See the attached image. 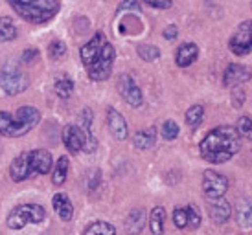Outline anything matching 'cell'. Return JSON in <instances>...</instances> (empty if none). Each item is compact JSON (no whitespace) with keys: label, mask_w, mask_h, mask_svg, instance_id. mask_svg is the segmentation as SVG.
Returning a JSON list of instances; mask_svg holds the SVG:
<instances>
[{"label":"cell","mask_w":252,"mask_h":235,"mask_svg":"<svg viewBox=\"0 0 252 235\" xmlns=\"http://www.w3.org/2000/svg\"><path fill=\"white\" fill-rule=\"evenodd\" d=\"M241 134L232 125L212 129L201 142V156L210 164H224L239 152Z\"/></svg>","instance_id":"cell-1"},{"label":"cell","mask_w":252,"mask_h":235,"mask_svg":"<svg viewBox=\"0 0 252 235\" xmlns=\"http://www.w3.org/2000/svg\"><path fill=\"white\" fill-rule=\"evenodd\" d=\"M41 121V112L35 107H21L15 114L0 111V134L7 138H19L28 134Z\"/></svg>","instance_id":"cell-2"},{"label":"cell","mask_w":252,"mask_h":235,"mask_svg":"<svg viewBox=\"0 0 252 235\" xmlns=\"http://www.w3.org/2000/svg\"><path fill=\"white\" fill-rule=\"evenodd\" d=\"M13 7L15 13H19L26 22L32 24H44L52 21L59 13V0H7Z\"/></svg>","instance_id":"cell-3"},{"label":"cell","mask_w":252,"mask_h":235,"mask_svg":"<svg viewBox=\"0 0 252 235\" xmlns=\"http://www.w3.org/2000/svg\"><path fill=\"white\" fill-rule=\"evenodd\" d=\"M46 219L44 207L39 204H21L13 207L7 215V228L11 230H22L26 224H39Z\"/></svg>","instance_id":"cell-4"},{"label":"cell","mask_w":252,"mask_h":235,"mask_svg":"<svg viewBox=\"0 0 252 235\" xmlns=\"http://www.w3.org/2000/svg\"><path fill=\"white\" fill-rule=\"evenodd\" d=\"M63 144L72 152H94L98 147V142L92 136V132H85L79 125H66L63 129Z\"/></svg>","instance_id":"cell-5"},{"label":"cell","mask_w":252,"mask_h":235,"mask_svg":"<svg viewBox=\"0 0 252 235\" xmlns=\"http://www.w3.org/2000/svg\"><path fill=\"white\" fill-rule=\"evenodd\" d=\"M30 87V77L21 72L19 68H15L13 64L4 66V70L0 72V88L7 96H17Z\"/></svg>","instance_id":"cell-6"},{"label":"cell","mask_w":252,"mask_h":235,"mask_svg":"<svg viewBox=\"0 0 252 235\" xmlns=\"http://www.w3.org/2000/svg\"><path fill=\"white\" fill-rule=\"evenodd\" d=\"M114 57H116V52H114L111 42H107L105 46H103V50H101V54L94 59V62L87 66L89 77H91L92 81H105V79L111 77Z\"/></svg>","instance_id":"cell-7"},{"label":"cell","mask_w":252,"mask_h":235,"mask_svg":"<svg viewBox=\"0 0 252 235\" xmlns=\"http://www.w3.org/2000/svg\"><path fill=\"white\" fill-rule=\"evenodd\" d=\"M230 50L236 56L243 57L252 52V21L241 22L230 37Z\"/></svg>","instance_id":"cell-8"},{"label":"cell","mask_w":252,"mask_h":235,"mask_svg":"<svg viewBox=\"0 0 252 235\" xmlns=\"http://www.w3.org/2000/svg\"><path fill=\"white\" fill-rule=\"evenodd\" d=\"M226 189H228V180H226L224 175L212 171V169L204 171L203 191L206 199H221V197H224Z\"/></svg>","instance_id":"cell-9"},{"label":"cell","mask_w":252,"mask_h":235,"mask_svg":"<svg viewBox=\"0 0 252 235\" xmlns=\"http://www.w3.org/2000/svg\"><path fill=\"white\" fill-rule=\"evenodd\" d=\"M118 92H120V96L124 97L131 107H136V109H138V107H142V103H144L142 90L138 88L136 81H134L129 74H122V76L118 77Z\"/></svg>","instance_id":"cell-10"},{"label":"cell","mask_w":252,"mask_h":235,"mask_svg":"<svg viewBox=\"0 0 252 235\" xmlns=\"http://www.w3.org/2000/svg\"><path fill=\"white\" fill-rule=\"evenodd\" d=\"M252 79V68L245 66V64H238V62H232L226 66L223 74V87L224 88H236L239 85L247 83Z\"/></svg>","instance_id":"cell-11"},{"label":"cell","mask_w":252,"mask_h":235,"mask_svg":"<svg viewBox=\"0 0 252 235\" xmlns=\"http://www.w3.org/2000/svg\"><path fill=\"white\" fill-rule=\"evenodd\" d=\"M9 176H11L13 182H24L30 176H33V173H32V164H30V151L21 152L11 162V166H9Z\"/></svg>","instance_id":"cell-12"},{"label":"cell","mask_w":252,"mask_h":235,"mask_svg":"<svg viewBox=\"0 0 252 235\" xmlns=\"http://www.w3.org/2000/svg\"><path fill=\"white\" fill-rule=\"evenodd\" d=\"M107 39H105V35L101 33V31H98V33L92 37L91 41L85 44L83 48H81V61H83L85 66H89V64H92L94 62V59L101 54V50H103V46L107 44Z\"/></svg>","instance_id":"cell-13"},{"label":"cell","mask_w":252,"mask_h":235,"mask_svg":"<svg viewBox=\"0 0 252 235\" xmlns=\"http://www.w3.org/2000/svg\"><path fill=\"white\" fill-rule=\"evenodd\" d=\"M30 164H32V173L33 175H48L52 166H54L52 154L46 149L30 151Z\"/></svg>","instance_id":"cell-14"},{"label":"cell","mask_w":252,"mask_h":235,"mask_svg":"<svg viewBox=\"0 0 252 235\" xmlns=\"http://www.w3.org/2000/svg\"><path fill=\"white\" fill-rule=\"evenodd\" d=\"M107 127H109L111 134L116 140H126L129 136L126 119H124V116L116 109H112V107L107 109Z\"/></svg>","instance_id":"cell-15"},{"label":"cell","mask_w":252,"mask_h":235,"mask_svg":"<svg viewBox=\"0 0 252 235\" xmlns=\"http://www.w3.org/2000/svg\"><path fill=\"white\" fill-rule=\"evenodd\" d=\"M208 201V215L214 222H226L232 215L230 204L221 199H206Z\"/></svg>","instance_id":"cell-16"},{"label":"cell","mask_w":252,"mask_h":235,"mask_svg":"<svg viewBox=\"0 0 252 235\" xmlns=\"http://www.w3.org/2000/svg\"><path fill=\"white\" fill-rule=\"evenodd\" d=\"M197 56H199V48H197V44H193V42H184V44L179 46V50H177V54H175L177 66L186 68V66H189V64H193L195 59H197Z\"/></svg>","instance_id":"cell-17"},{"label":"cell","mask_w":252,"mask_h":235,"mask_svg":"<svg viewBox=\"0 0 252 235\" xmlns=\"http://www.w3.org/2000/svg\"><path fill=\"white\" fill-rule=\"evenodd\" d=\"M52 206L56 209V213L59 215V219L64 222L72 221V215H74V206H72L68 195L64 193H56L52 199Z\"/></svg>","instance_id":"cell-18"},{"label":"cell","mask_w":252,"mask_h":235,"mask_svg":"<svg viewBox=\"0 0 252 235\" xmlns=\"http://www.w3.org/2000/svg\"><path fill=\"white\" fill-rule=\"evenodd\" d=\"M146 226V211L144 209H133L126 219V232L129 235H140Z\"/></svg>","instance_id":"cell-19"},{"label":"cell","mask_w":252,"mask_h":235,"mask_svg":"<svg viewBox=\"0 0 252 235\" xmlns=\"http://www.w3.org/2000/svg\"><path fill=\"white\" fill-rule=\"evenodd\" d=\"M155 142H157V129H155V127L138 131L133 136L134 147H138V149H142V151H144V149H151V147L155 146Z\"/></svg>","instance_id":"cell-20"},{"label":"cell","mask_w":252,"mask_h":235,"mask_svg":"<svg viewBox=\"0 0 252 235\" xmlns=\"http://www.w3.org/2000/svg\"><path fill=\"white\" fill-rule=\"evenodd\" d=\"M164 222H166V209L162 206H157L151 209L149 215V228L153 235H162L164 234Z\"/></svg>","instance_id":"cell-21"},{"label":"cell","mask_w":252,"mask_h":235,"mask_svg":"<svg viewBox=\"0 0 252 235\" xmlns=\"http://www.w3.org/2000/svg\"><path fill=\"white\" fill-rule=\"evenodd\" d=\"M68 167H70V160L68 156H61V158L56 162V167H54V173H52V182L54 186H63L64 180H66V175H68Z\"/></svg>","instance_id":"cell-22"},{"label":"cell","mask_w":252,"mask_h":235,"mask_svg":"<svg viewBox=\"0 0 252 235\" xmlns=\"http://www.w3.org/2000/svg\"><path fill=\"white\" fill-rule=\"evenodd\" d=\"M83 235H116V228L111 222L105 221H94L92 224L87 226Z\"/></svg>","instance_id":"cell-23"},{"label":"cell","mask_w":252,"mask_h":235,"mask_svg":"<svg viewBox=\"0 0 252 235\" xmlns=\"http://www.w3.org/2000/svg\"><path fill=\"white\" fill-rule=\"evenodd\" d=\"M54 88H56L57 96L63 97V99H66V97H70L72 92H74V81H72V79L66 76V74H63V76H59L56 79V85H54Z\"/></svg>","instance_id":"cell-24"},{"label":"cell","mask_w":252,"mask_h":235,"mask_svg":"<svg viewBox=\"0 0 252 235\" xmlns=\"http://www.w3.org/2000/svg\"><path fill=\"white\" fill-rule=\"evenodd\" d=\"M236 219L241 228H252V204L241 202L236 209Z\"/></svg>","instance_id":"cell-25"},{"label":"cell","mask_w":252,"mask_h":235,"mask_svg":"<svg viewBox=\"0 0 252 235\" xmlns=\"http://www.w3.org/2000/svg\"><path fill=\"white\" fill-rule=\"evenodd\" d=\"M17 28H15L13 21L9 17H2L0 19V41H13L17 39Z\"/></svg>","instance_id":"cell-26"},{"label":"cell","mask_w":252,"mask_h":235,"mask_svg":"<svg viewBox=\"0 0 252 235\" xmlns=\"http://www.w3.org/2000/svg\"><path fill=\"white\" fill-rule=\"evenodd\" d=\"M203 118H204L203 105H193V107H189L188 111H186V123H188V127H191V129L199 127L201 121H203Z\"/></svg>","instance_id":"cell-27"},{"label":"cell","mask_w":252,"mask_h":235,"mask_svg":"<svg viewBox=\"0 0 252 235\" xmlns=\"http://www.w3.org/2000/svg\"><path fill=\"white\" fill-rule=\"evenodd\" d=\"M136 54L140 56L142 61H157L158 57H160V50L157 48V46H153V44H138L136 46Z\"/></svg>","instance_id":"cell-28"},{"label":"cell","mask_w":252,"mask_h":235,"mask_svg":"<svg viewBox=\"0 0 252 235\" xmlns=\"http://www.w3.org/2000/svg\"><path fill=\"white\" fill-rule=\"evenodd\" d=\"M236 129H238V132L241 136H245L247 140H252V118L249 116L239 118Z\"/></svg>","instance_id":"cell-29"},{"label":"cell","mask_w":252,"mask_h":235,"mask_svg":"<svg viewBox=\"0 0 252 235\" xmlns=\"http://www.w3.org/2000/svg\"><path fill=\"white\" fill-rule=\"evenodd\" d=\"M179 136V125L173 119H168L162 123V138L164 140H175Z\"/></svg>","instance_id":"cell-30"},{"label":"cell","mask_w":252,"mask_h":235,"mask_svg":"<svg viewBox=\"0 0 252 235\" xmlns=\"http://www.w3.org/2000/svg\"><path fill=\"white\" fill-rule=\"evenodd\" d=\"M66 54V44L63 41H54L48 46V56L52 59H61Z\"/></svg>","instance_id":"cell-31"},{"label":"cell","mask_w":252,"mask_h":235,"mask_svg":"<svg viewBox=\"0 0 252 235\" xmlns=\"http://www.w3.org/2000/svg\"><path fill=\"white\" fill-rule=\"evenodd\" d=\"M173 224L181 230L188 226V211H186V207H177L173 211Z\"/></svg>","instance_id":"cell-32"},{"label":"cell","mask_w":252,"mask_h":235,"mask_svg":"<svg viewBox=\"0 0 252 235\" xmlns=\"http://www.w3.org/2000/svg\"><path fill=\"white\" fill-rule=\"evenodd\" d=\"M186 211H188V226L189 228H199L201 226V215H199V211H197V207L193 206V204H189L188 207H186Z\"/></svg>","instance_id":"cell-33"},{"label":"cell","mask_w":252,"mask_h":235,"mask_svg":"<svg viewBox=\"0 0 252 235\" xmlns=\"http://www.w3.org/2000/svg\"><path fill=\"white\" fill-rule=\"evenodd\" d=\"M85 132H91L92 127V111L91 109H83L81 111V125H79Z\"/></svg>","instance_id":"cell-34"},{"label":"cell","mask_w":252,"mask_h":235,"mask_svg":"<svg viewBox=\"0 0 252 235\" xmlns=\"http://www.w3.org/2000/svg\"><path fill=\"white\" fill-rule=\"evenodd\" d=\"M126 9H133V11H136V13H140V11H142L140 4H138L136 0H124V2L118 6V13L126 11Z\"/></svg>","instance_id":"cell-35"},{"label":"cell","mask_w":252,"mask_h":235,"mask_svg":"<svg viewBox=\"0 0 252 235\" xmlns=\"http://www.w3.org/2000/svg\"><path fill=\"white\" fill-rule=\"evenodd\" d=\"M147 6L157 7V9H169L173 6V0H144Z\"/></svg>","instance_id":"cell-36"},{"label":"cell","mask_w":252,"mask_h":235,"mask_svg":"<svg viewBox=\"0 0 252 235\" xmlns=\"http://www.w3.org/2000/svg\"><path fill=\"white\" fill-rule=\"evenodd\" d=\"M37 57H39V50H33V48H28L24 54H22V62L24 64H32L33 61H37Z\"/></svg>","instance_id":"cell-37"},{"label":"cell","mask_w":252,"mask_h":235,"mask_svg":"<svg viewBox=\"0 0 252 235\" xmlns=\"http://www.w3.org/2000/svg\"><path fill=\"white\" fill-rule=\"evenodd\" d=\"M243 101H245V94H243V90L234 88V94H232V105H234L236 109H239V107L243 105Z\"/></svg>","instance_id":"cell-38"},{"label":"cell","mask_w":252,"mask_h":235,"mask_svg":"<svg viewBox=\"0 0 252 235\" xmlns=\"http://www.w3.org/2000/svg\"><path fill=\"white\" fill-rule=\"evenodd\" d=\"M164 39H168V41H173L177 35H179V29H177V26H168V28L164 29Z\"/></svg>","instance_id":"cell-39"},{"label":"cell","mask_w":252,"mask_h":235,"mask_svg":"<svg viewBox=\"0 0 252 235\" xmlns=\"http://www.w3.org/2000/svg\"><path fill=\"white\" fill-rule=\"evenodd\" d=\"M99 180H101V171H99V169H96V171H94V176H92L91 182H89V189H92V191H94V189L98 187Z\"/></svg>","instance_id":"cell-40"}]
</instances>
